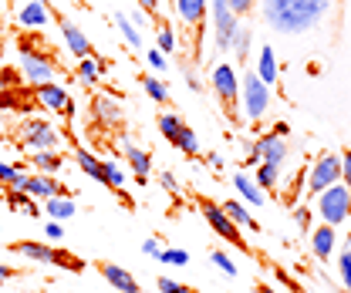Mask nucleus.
Instances as JSON below:
<instances>
[{
  "label": "nucleus",
  "instance_id": "7",
  "mask_svg": "<svg viewBox=\"0 0 351 293\" xmlns=\"http://www.w3.org/2000/svg\"><path fill=\"white\" fill-rule=\"evenodd\" d=\"M199 209H203L206 222L217 229L223 240H230V243H233V246H237L240 253H250V246H247V243H243V236H240V226H237V222H233V219L223 212V206H217L213 199H199Z\"/></svg>",
  "mask_w": 351,
  "mask_h": 293
},
{
  "label": "nucleus",
  "instance_id": "6",
  "mask_svg": "<svg viewBox=\"0 0 351 293\" xmlns=\"http://www.w3.org/2000/svg\"><path fill=\"white\" fill-rule=\"evenodd\" d=\"M159 131L166 135V142L176 145L182 155H199V138H196V131L186 125L179 115H159Z\"/></svg>",
  "mask_w": 351,
  "mask_h": 293
},
{
  "label": "nucleus",
  "instance_id": "4",
  "mask_svg": "<svg viewBox=\"0 0 351 293\" xmlns=\"http://www.w3.org/2000/svg\"><path fill=\"white\" fill-rule=\"evenodd\" d=\"M173 7L186 27V34L193 38V61H203L199 41H203V27H206V0H173Z\"/></svg>",
  "mask_w": 351,
  "mask_h": 293
},
{
  "label": "nucleus",
  "instance_id": "43",
  "mask_svg": "<svg viewBox=\"0 0 351 293\" xmlns=\"http://www.w3.org/2000/svg\"><path fill=\"white\" fill-rule=\"evenodd\" d=\"M142 253H145V256H159V246H156V240H145V243H142Z\"/></svg>",
  "mask_w": 351,
  "mask_h": 293
},
{
  "label": "nucleus",
  "instance_id": "27",
  "mask_svg": "<svg viewBox=\"0 0 351 293\" xmlns=\"http://www.w3.org/2000/svg\"><path fill=\"white\" fill-rule=\"evenodd\" d=\"M257 75H261L263 84H270L274 78H277V64H274V51H270V47H263V54H261V71H257Z\"/></svg>",
  "mask_w": 351,
  "mask_h": 293
},
{
  "label": "nucleus",
  "instance_id": "10",
  "mask_svg": "<svg viewBox=\"0 0 351 293\" xmlns=\"http://www.w3.org/2000/svg\"><path fill=\"white\" fill-rule=\"evenodd\" d=\"M341 179V155L335 152H324L317 162H314V172H311V182H307V196H317L321 189H328L331 182Z\"/></svg>",
  "mask_w": 351,
  "mask_h": 293
},
{
  "label": "nucleus",
  "instance_id": "49",
  "mask_svg": "<svg viewBox=\"0 0 351 293\" xmlns=\"http://www.w3.org/2000/svg\"><path fill=\"white\" fill-rule=\"evenodd\" d=\"M41 3H47V0H41Z\"/></svg>",
  "mask_w": 351,
  "mask_h": 293
},
{
  "label": "nucleus",
  "instance_id": "20",
  "mask_svg": "<svg viewBox=\"0 0 351 293\" xmlns=\"http://www.w3.org/2000/svg\"><path fill=\"white\" fill-rule=\"evenodd\" d=\"M3 199H7L10 209H24L27 216H41L38 203H31V196H27L24 189H3Z\"/></svg>",
  "mask_w": 351,
  "mask_h": 293
},
{
  "label": "nucleus",
  "instance_id": "30",
  "mask_svg": "<svg viewBox=\"0 0 351 293\" xmlns=\"http://www.w3.org/2000/svg\"><path fill=\"white\" fill-rule=\"evenodd\" d=\"M145 91H149V98H152V101H159V105H166V101H169V91H166V84L159 81V78H145Z\"/></svg>",
  "mask_w": 351,
  "mask_h": 293
},
{
  "label": "nucleus",
  "instance_id": "3",
  "mask_svg": "<svg viewBox=\"0 0 351 293\" xmlns=\"http://www.w3.org/2000/svg\"><path fill=\"white\" fill-rule=\"evenodd\" d=\"M317 212L324 216L328 226H338L351 216V189L345 182H331L328 189L317 192Z\"/></svg>",
  "mask_w": 351,
  "mask_h": 293
},
{
  "label": "nucleus",
  "instance_id": "45",
  "mask_svg": "<svg viewBox=\"0 0 351 293\" xmlns=\"http://www.w3.org/2000/svg\"><path fill=\"white\" fill-rule=\"evenodd\" d=\"M138 3H142V10H149V14L159 10V0H138Z\"/></svg>",
  "mask_w": 351,
  "mask_h": 293
},
{
  "label": "nucleus",
  "instance_id": "9",
  "mask_svg": "<svg viewBox=\"0 0 351 293\" xmlns=\"http://www.w3.org/2000/svg\"><path fill=\"white\" fill-rule=\"evenodd\" d=\"M267 105H270V91H267V84L261 81V75L257 71H250L247 78H243V108H247V118H263L267 115Z\"/></svg>",
  "mask_w": 351,
  "mask_h": 293
},
{
  "label": "nucleus",
  "instance_id": "28",
  "mask_svg": "<svg viewBox=\"0 0 351 293\" xmlns=\"http://www.w3.org/2000/svg\"><path fill=\"white\" fill-rule=\"evenodd\" d=\"M338 270H341V280H345V290L351 293V236L341 246V256H338Z\"/></svg>",
  "mask_w": 351,
  "mask_h": 293
},
{
  "label": "nucleus",
  "instance_id": "15",
  "mask_svg": "<svg viewBox=\"0 0 351 293\" xmlns=\"http://www.w3.org/2000/svg\"><path fill=\"white\" fill-rule=\"evenodd\" d=\"M95 270L115 287V290L122 293H138V283H135V277H132L129 270H122L119 263H95Z\"/></svg>",
  "mask_w": 351,
  "mask_h": 293
},
{
  "label": "nucleus",
  "instance_id": "2",
  "mask_svg": "<svg viewBox=\"0 0 351 293\" xmlns=\"http://www.w3.org/2000/svg\"><path fill=\"white\" fill-rule=\"evenodd\" d=\"M10 253H21V256H27V259H41V263H51V266H64V270H71V273H85V259H82V256H75V253H68V250H54V246H47V243L17 240V243H10Z\"/></svg>",
  "mask_w": 351,
  "mask_h": 293
},
{
  "label": "nucleus",
  "instance_id": "26",
  "mask_svg": "<svg viewBox=\"0 0 351 293\" xmlns=\"http://www.w3.org/2000/svg\"><path fill=\"white\" fill-rule=\"evenodd\" d=\"M233 182H237V189L243 192V199H250V203H257V206L263 203V192L257 189V186H254V182H250V179H247V175H243V172H240Z\"/></svg>",
  "mask_w": 351,
  "mask_h": 293
},
{
  "label": "nucleus",
  "instance_id": "34",
  "mask_svg": "<svg viewBox=\"0 0 351 293\" xmlns=\"http://www.w3.org/2000/svg\"><path fill=\"white\" fill-rule=\"evenodd\" d=\"M21 81H24L21 71H14V68H0V91H10V88H17Z\"/></svg>",
  "mask_w": 351,
  "mask_h": 293
},
{
  "label": "nucleus",
  "instance_id": "22",
  "mask_svg": "<svg viewBox=\"0 0 351 293\" xmlns=\"http://www.w3.org/2000/svg\"><path fill=\"white\" fill-rule=\"evenodd\" d=\"M31 166L38 168V172H44V175H51V172H58V168L64 166V159H61L54 149H44V152H34V155H31Z\"/></svg>",
  "mask_w": 351,
  "mask_h": 293
},
{
  "label": "nucleus",
  "instance_id": "40",
  "mask_svg": "<svg viewBox=\"0 0 351 293\" xmlns=\"http://www.w3.org/2000/svg\"><path fill=\"white\" fill-rule=\"evenodd\" d=\"M341 179H345V186L351 189V149L341 155Z\"/></svg>",
  "mask_w": 351,
  "mask_h": 293
},
{
  "label": "nucleus",
  "instance_id": "16",
  "mask_svg": "<svg viewBox=\"0 0 351 293\" xmlns=\"http://www.w3.org/2000/svg\"><path fill=\"white\" fill-rule=\"evenodd\" d=\"M122 152H125L132 172H135V182H138V186H145V182H149V168H152L149 152H145V149H138V145H132L129 138H122Z\"/></svg>",
  "mask_w": 351,
  "mask_h": 293
},
{
  "label": "nucleus",
  "instance_id": "33",
  "mask_svg": "<svg viewBox=\"0 0 351 293\" xmlns=\"http://www.w3.org/2000/svg\"><path fill=\"white\" fill-rule=\"evenodd\" d=\"M78 78L85 84L98 81L101 78V71H98V61H91V58H82V64H78Z\"/></svg>",
  "mask_w": 351,
  "mask_h": 293
},
{
  "label": "nucleus",
  "instance_id": "37",
  "mask_svg": "<svg viewBox=\"0 0 351 293\" xmlns=\"http://www.w3.org/2000/svg\"><path fill=\"white\" fill-rule=\"evenodd\" d=\"M213 263H217V266L223 270V273H230V277L237 273V266H233V259H230L226 253H213Z\"/></svg>",
  "mask_w": 351,
  "mask_h": 293
},
{
  "label": "nucleus",
  "instance_id": "21",
  "mask_svg": "<svg viewBox=\"0 0 351 293\" xmlns=\"http://www.w3.org/2000/svg\"><path fill=\"white\" fill-rule=\"evenodd\" d=\"M101 186H108V189L122 192V186H125V168L119 166V162L101 159Z\"/></svg>",
  "mask_w": 351,
  "mask_h": 293
},
{
  "label": "nucleus",
  "instance_id": "29",
  "mask_svg": "<svg viewBox=\"0 0 351 293\" xmlns=\"http://www.w3.org/2000/svg\"><path fill=\"white\" fill-rule=\"evenodd\" d=\"M230 47L237 51V58H240V61H247V58H250V31L237 27V34H233V44H230Z\"/></svg>",
  "mask_w": 351,
  "mask_h": 293
},
{
  "label": "nucleus",
  "instance_id": "42",
  "mask_svg": "<svg viewBox=\"0 0 351 293\" xmlns=\"http://www.w3.org/2000/svg\"><path fill=\"white\" fill-rule=\"evenodd\" d=\"M149 61H152V68H159V71L166 68V61H162V54H159V51H149Z\"/></svg>",
  "mask_w": 351,
  "mask_h": 293
},
{
  "label": "nucleus",
  "instance_id": "35",
  "mask_svg": "<svg viewBox=\"0 0 351 293\" xmlns=\"http://www.w3.org/2000/svg\"><path fill=\"white\" fill-rule=\"evenodd\" d=\"M156 259H162V263H179V266H186L189 263V253L182 250H159V256Z\"/></svg>",
  "mask_w": 351,
  "mask_h": 293
},
{
  "label": "nucleus",
  "instance_id": "8",
  "mask_svg": "<svg viewBox=\"0 0 351 293\" xmlns=\"http://www.w3.org/2000/svg\"><path fill=\"white\" fill-rule=\"evenodd\" d=\"M21 142L31 149V152H44V149H58L61 145V135L47 125L44 118H27L21 125Z\"/></svg>",
  "mask_w": 351,
  "mask_h": 293
},
{
  "label": "nucleus",
  "instance_id": "23",
  "mask_svg": "<svg viewBox=\"0 0 351 293\" xmlns=\"http://www.w3.org/2000/svg\"><path fill=\"white\" fill-rule=\"evenodd\" d=\"M44 209L54 219H71L75 216V203H71V196H51V199H44Z\"/></svg>",
  "mask_w": 351,
  "mask_h": 293
},
{
  "label": "nucleus",
  "instance_id": "12",
  "mask_svg": "<svg viewBox=\"0 0 351 293\" xmlns=\"http://www.w3.org/2000/svg\"><path fill=\"white\" fill-rule=\"evenodd\" d=\"M125 115H122V105L108 94H95L91 98V125L101 128H122Z\"/></svg>",
  "mask_w": 351,
  "mask_h": 293
},
{
  "label": "nucleus",
  "instance_id": "39",
  "mask_svg": "<svg viewBox=\"0 0 351 293\" xmlns=\"http://www.w3.org/2000/svg\"><path fill=\"white\" fill-rule=\"evenodd\" d=\"M226 3H230V10H233L237 17H243V14L254 10V0H226Z\"/></svg>",
  "mask_w": 351,
  "mask_h": 293
},
{
  "label": "nucleus",
  "instance_id": "14",
  "mask_svg": "<svg viewBox=\"0 0 351 293\" xmlns=\"http://www.w3.org/2000/svg\"><path fill=\"white\" fill-rule=\"evenodd\" d=\"M24 192L34 196V199H51V196H68V186H61V182H54L51 175L38 172V175H27Z\"/></svg>",
  "mask_w": 351,
  "mask_h": 293
},
{
  "label": "nucleus",
  "instance_id": "24",
  "mask_svg": "<svg viewBox=\"0 0 351 293\" xmlns=\"http://www.w3.org/2000/svg\"><path fill=\"white\" fill-rule=\"evenodd\" d=\"M223 212H226V216H230V219H233L237 226H247V229H261V226H257V219H254V216H247V209H243L240 203H233V199H226V203H223Z\"/></svg>",
  "mask_w": 351,
  "mask_h": 293
},
{
  "label": "nucleus",
  "instance_id": "1",
  "mask_svg": "<svg viewBox=\"0 0 351 293\" xmlns=\"http://www.w3.org/2000/svg\"><path fill=\"white\" fill-rule=\"evenodd\" d=\"M261 7L277 34H304L321 24L331 0H263Z\"/></svg>",
  "mask_w": 351,
  "mask_h": 293
},
{
  "label": "nucleus",
  "instance_id": "32",
  "mask_svg": "<svg viewBox=\"0 0 351 293\" xmlns=\"http://www.w3.org/2000/svg\"><path fill=\"white\" fill-rule=\"evenodd\" d=\"M115 24L122 27V34H125V41H129L132 47H142V34H138V31L132 27V24H129V17H125V14H115Z\"/></svg>",
  "mask_w": 351,
  "mask_h": 293
},
{
  "label": "nucleus",
  "instance_id": "38",
  "mask_svg": "<svg viewBox=\"0 0 351 293\" xmlns=\"http://www.w3.org/2000/svg\"><path fill=\"white\" fill-rule=\"evenodd\" d=\"M159 47L162 51H176V34L169 27H159Z\"/></svg>",
  "mask_w": 351,
  "mask_h": 293
},
{
  "label": "nucleus",
  "instance_id": "18",
  "mask_svg": "<svg viewBox=\"0 0 351 293\" xmlns=\"http://www.w3.org/2000/svg\"><path fill=\"white\" fill-rule=\"evenodd\" d=\"M27 162H14V166H3L0 162V189H24L27 186Z\"/></svg>",
  "mask_w": 351,
  "mask_h": 293
},
{
  "label": "nucleus",
  "instance_id": "17",
  "mask_svg": "<svg viewBox=\"0 0 351 293\" xmlns=\"http://www.w3.org/2000/svg\"><path fill=\"white\" fill-rule=\"evenodd\" d=\"M21 24L24 27H31V31H41V27H47V21H51V10H47V3H41V0H31V3H24L21 7Z\"/></svg>",
  "mask_w": 351,
  "mask_h": 293
},
{
  "label": "nucleus",
  "instance_id": "19",
  "mask_svg": "<svg viewBox=\"0 0 351 293\" xmlns=\"http://www.w3.org/2000/svg\"><path fill=\"white\" fill-rule=\"evenodd\" d=\"M331 250H335V226H321V229H314V256L317 259H331Z\"/></svg>",
  "mask_w": 351,
  "mask_h": 293
},
{
  "label": "nucleus",
  "instance_id": "11",
  "mask_svg": "<svg viewBox=\"0 0 351 293\" xmlns=\"http://www.w3.org/2000/svg\"><path fill=\"white\" fill-rule=\"evenodd\" d=\"M34 98L41 101V108H51V112H61L64 118L75 115V105L68 98V91L61 88L58 81H44V84H34Z\"/></svg>",
  "mask_w": 351,
  "mask_h": 293
},
{
  "label": "nucleus",
  "instance_id": "5",
  "mask_svg": "<svg viewBox=\"0 0 351 293\" xmlns=\"http://www.w3.org/2000/svg\"><path fill=\"white\" fill-rule=\"evenodd\" d=\"M213 91H217L219 105L226 112V118L237 125V105H240V81H237V71L230 64H219L213 71Z\"/></svg>",
  "mask_w": 351,
  "mask_h": 293
},
{
  "label": "nucleus",
  "instance_id": "25",
  "mask_svg": "<svg viewBox=\"0 0 351 293\" xmlns=\"http://www.w3.org/2000/svg\"><path fill=\"white\" fill-rule=\"evenodd\" d=\"M75 159H78V166L85 168L91 179H98V182H101V159H95L88 149H78V152H75Z\"/></svg>",
  "mask_w": 351,
  "mask_h": 293
},
{
  "label": "nucleus",
  "instance_id": "48",
  "mask_svg": "<svg viewBox=\"0 0 351 293\" xmlns=\"http://www.w3.org/2000/svg\"><path fill=\"white\" fill-rule=\"evenodd\" d=\"M0 138H3V131H0Z\"/></svg>",
  "mask_w": 351,
  "mask_h": 293
},
{
  "label": "nucleus",
  "instance_id": "47",
  "mask_svg": "<svg viewBox=\"0 0 351 293\" xmlns=\"http://www.w3.org/2000/svg\"><path fill=\"white\" fill-rule=\"evenodd\" d=\"M257 293H277V290H270L267 283H257Z\"/></svg>",
  "mask_w": 351,
  "mask_h": 293
},
{
  "label": "nucleus",
  "instance_id": "44",
  "mask_svg": "<svg viewBox=\"0 0 351 293\" xmlns=\"http://www.w3.org/2000/svg\"><path fill=\"white\" fill-rule=\"evenodd\" d=\"M162 186L169 189V192H176L179 186H176V179H173V172H162Z\"/></svg>",
  "mask_w": 351,
  "mask_h": 293
},
{
  "label": "nucleus",
  "instance_id": "41",
  "mask_svg": "<svg viewBox=\"0 0 351 293\" xmlns=\"http://www.w3.org/2000/svg\"><path fill=\"white\" fill-rule=\"evenodd\" d=\"M44 236H47V240H61V236H64V229H61L58 222H47V226H44Z\"/></svg>",
  "mask_w": 351,
  "mask_h": 293
},
{
  "label": "nucleus",
  "instance_id": "13",
  "mask_svg": "<svg viewBox=\"0 0 351 293\" xmlns=\"http://www.w3.org/2000/svg\"><path fill=\"white\" fill-rule=\"evenodd\" d=\"M54 21H58V27H61L64 44H68V54H75L78 61L95 54V47H91V41L82 34V27H78V24H71V21H68V17H61V14H54Z\"/></svg>",
  "mask_w": 351,
  "mask_h": 293
},
{
  "label": "nucleus",
  "instance_id": "36",
  "mask_svg": "<svg viewBox=\"0 0 351 293\" xmlns=\"http://www.w3.org/2000/svg\"><path fill=\"white\" fill-rule=\"evenodd\" d=\"M159 290L162 293H196V290H189V287H182V283H176V280H169V277L159 280Z\"/></svg>",
  "mask_w": 351,
  "mask_h": 293
},
{
  "label": "nucleus",
  "instance_id": "46",
  "mask_svg": "<svg viewBox=\"0 0 351 293\" xmlns=\"http://www.w3.org/2000/svg\"><path fill=\"white\" fill-rule=\"evenodd\" d=\"M10 277H17V273H14V270H10V266H3V263H0V283H7V280H10Z\"/></svg>",
  "mask_w": 351,
  "mask_h": 293
},
{
  "label": "nucleus",
  "instance_id": "31",
  "mask_svg": "<svg viewBox=\"0 0 351 293\" xmlns=\"http://www.w3.org/2000/svg\"><path fill=\"white\" fill-rule=\"evenodd\" d=\"M277 168L280 166H274V162H263V166L257 168V186H261V189H274V182H277Z\"/></svg>",
  "mask_w": 351,
  "mask_h": 293
}]
</instances>
